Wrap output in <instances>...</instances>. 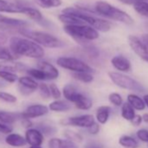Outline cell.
I'll list each match as a JSON object with an SVG mask.
<instances>
[{
  "label": "cell",
  "mask_w": 148,
  "mask_h": 148,
  "mask_svg": "<svg viewBox=\"0 0 148 148\" xmlns=\"http://www.w3.org/2000/svg\"><path fill=\"white\" fill-rule=\"evenodd\" d=\"M10 49L17 57L25 56L32 58H41L45 55L42 45L28 38H12L10 39Z\"/></svg>",
  "instance_id": "cell-1"
},
{
  "label": "cell",
  "mask_w": 148,
  "mask_h": 148,
  "mask_svg": "<svg viewBox=\"0 0 148 148\" xmlns=\"http://www.w3.org/2000/svg\"><path fill=\"white\" fill-rule=\"evenodd\" d=\"M58 19L64 25H86L79 17L72 12H63L58 16Z\"/></svg>",
  "instance_id": "cell-18"
},
{
  "label": "cell",
  "mask_w": 148,
  "mask_h": 148,
  "mask_svg": "<svg viewBox=\"0 0 148 148\" xmlns=\"http://www.w3.org/2000/svg\"><path fill=\"white\" fill-rule=\"evenodd\" d=\"M134 10L141 16L148 18V2L141 1L133 5Z\"/></svg>",
  "instance_id": "cell-32"
},
{
  "label": "cell",
  "mask_w": 148,
  "mask_h": 148,
  "mask_svg": "<svg viewBox=\"0 0 148 148\" xmlns=\"http://www.w3.org/2000/svg\"><path fill=\"white\" fill-rule=\"evenodd\" d=\"M128 42L132 51L139 58L148 63V45L143 40L133 35L129 36Z\"/></svg>",
  "instance_id": "cell-8"
},
{
  "label": "cell",
  "mask_w": 148,
  "mask_h": 148,
  "mask_svg": "<svg viewBox=\"0 0 148 148\" xmlns=\"http://www.w3.org/2000/svg\"><path fill=\"white\" fill-rule=\"evenodd\" d=\"M76 144L77 143L68 138L61 139L58 138H52L48 141L49 148H79Z\"/></svg>",
  "instance_id": "cell-16"
},
{
  "label": "cell",
  "mask_w": 148,
  "mask_h": 148,
  "mask_svg": "<svg viewBox=\"0 0 148 148\" xmlns=\"http://www.w3.org/2000/svg\"><path fill=\"white\" fill-rule=\"evenodd\" d=\"M16 58H17V56L14 55L11 50H8L6 48L0 46V60L11 61Z\"/></svg>",
  "instance_id": "cell-34"
},
{
  "label": "cell",
  "mask_w": 148,
  "mask_h": 148,
  "mask_svg": "<svg viewBox=\"0 0 148 148\" xmlns=\"http://www.w3.org/2000/svg\"><path fill=\"white\" fill-rule=\"evenodd\" d=\"M73 78L82 82V83H91L93 81V76L92 72L89 71H76V72H73L72 74Z\"/></svg>",
  "instance_id": "cell-26"
},
{
  "label": "cell",
  "mask_w": 148,
  "mask_h": 148,
  "mask_svg": "<svg viewBox=\"0 0 148 148\" xmlns=\"http://www.w3.org/2000/svg\"><path fill=\"white\" fill-rule=\"evenodd\" d=\"M108 99H109V101L115 106H120L123 105V99L119 93L112 92L109 95Z\"/></svg>",
  "instance_id": "cell-37"
},
{
  "label": "cell",
  "mask_w": 148,
  "mask_h": 148,
  "mask_svg": "<svg viewBox=\"0 0 148 148\" xmlns=\"http://www.w3.org/2000/svg\"><path fill=\"white\" fill-rule=\"evenodd\" d=\"M25 5L18 3L10 2L7 0H0V12L6 13H22Z\"/></svg>",
  "instance_id": "cell-14"
},
{
  "label": "cell",
  "mask_w": 148,
  "mask_h": 148,
  "mask_svg": "<svg viewBox=\"0 0 148 148\" xmlns=\"http://www.w3.org/2000/svg\"><path fill=\"white\" fill-rule=\"evenodd\" d=\"M111 63L116 70L122 72H127L131 71L132 68L131 62L129 61V59L122 55H118L113 57L111 60Z\"/></svg>",
  "instance_id": "cell-15"
},
{
  "label": "cell",
  "mask_w": 148,
  "mask_h": 148,
  "mask_svg": "<svg viewBox=\"0 0 148 148\" xmlns=\"http://www.w3.org/2000/svg\"><path fill=\"white\" fill-rule=\"evenodd\" d=\"M49 87H50V91H51V97L54 99H59L61 98V92H60L59 88L57 86V85H55V84L52 83V84H50Z\"/></svg>",
  "instance_id": "cell-39"
},
{
  "label": "cell",
  "mask_w": 148,
  "mask_h": 148,
  "mask_svg": "<svg viewBox=\"0 0 148 148\" xmlns=\"http://www.w3.org/2000/svg\"><path fill=\"white\" fill-rule=\"evenodd\" d=\"M22 118L21 113H15V112H9L5 111H0V122H3L5 124H13L18 119Z\"/></svg>",
  "instance_id": "cell-22"
},
{
  "label": "cell",
  "mask_w": 148,
  "mask_h": 148,
  "mask_svg": "<svg viewBox=\"0 0 148 148\" xmlns=\"http://www.w3.org/2000/svg\"><path fill=\"white\" fill-rule=\"evenodd\" d=\"M34 2L42 8H56L62 5V0H34Z\"/></svg>",
  "instance_id": "cell-27"
},
{
  "label": "cell",
  "mask_w": 148,
  "mask_h": 148,
  "mask_svg": "<svg viewBox=\"0 0 148 148\" xmlns=\"http://www.w3.org/2000/svg\"><path fill=\"white\" fill-rule=\"evenodd\" d=\"M64 125H69L73 126H79V127H85L89 128L91 125H92L95 123L94 117L90 114L86 115H81V116H76L71 117L68 119H65L62 121Z\"/></svg>",
  "instance_id": "cell-10"
},
{
  "label": "cell",
  "mask_w": 148,
  "mask_h": 148,
  "mask_svg": "<svg viewBox=\"0 0 148 148\" xmlns=\"http://www.w3.org/2000/svg\"><path fill=\"white\" fill-rule=\"evenodd\" d=\"M23 14L26 15L27 17H29L31 19L35 20V21H41L43 19V16L42 13L36 8L33 7H30V6H25L24 8L23 11Z\"/></svg>",
  "instance_id": "cell-25"
},
{
  "label": "cell",
  "mask_w": 148,
  "mask_h": 148,
  "mask_svg": "<svg viewBox=\"0 0 148 148\" xmlns=\"http://www.w3.org/2000/svg\"><path fill=\"white\" fill-rule=\"evenodd\" d=\"M137 137L138 139H140L142 142L148 143V130L141 129L137 132Z\"/></svg>",
  "instance_id": "cell-40"
},
{
  "label": "cell",
  "mask_w": 148,
  "mask_h": 148,
  "mask_svg": "<svg viewBox=\"0 0 148 148\" xmlns=\"http://www.w3.org/2000/svg\"><path fill=\"white\" fill-rule=\"evenodd\" d=\"M142 40L148 45V34H144L142 36Z\"/></svg>",
  "instance_id": "cell-47"
},
{
  "label": "cell",
  "mask_w": 148,
  "mask_h": 148,
  "mask_svg": "<svg viewBox=\"0 0 148 148\" xmlns=\"http://www.w3.org/2000/svg\"><path fill=\"white\" fill-rule=\"evenodd\" d=\"M143 99H144V101H145V105H146V106H147V107H148V94L145 95V96H144V98H143Z\"/></svg>",
  "instance_id": "cell-49"
},
{
  "label": "cell",
  "mask_w": 148,
  "mask_h": 148,
  "mask_svg": "<svg viewBox=\"0 0 148 148\" xmlns=\"http://www.w3.org/2000/svg\"><path fill=\"white\" fill-rule=\"evenodd\" d=\"M95 11L99 15L104 16L114 21L123 23L125 25H131L134 23L133 18L125 12L112 5L105 1H98L95 4Z\"/></svg>",
  "instance_id": "cell-2"
},
{
  "label": "cell",
  "mask_w": 148,
  "mask_h": 148,
  "mask_svg": "<svg viewBox=\"0 0 148 148\" xmlns=\"http://www.w3.org/2000/svg\"><path fill=\"white\" fill-rule=\"evenodd\" d=\"M63 95L67 101L75 104L79 100V99L82 96V93L78 92L75 86L68 84L64 86V87L63 88Z\"/></svg>",
  "instance_id": "cell-17"
},
{
  "label": "cell",
  "mask_w": 148,
  "mask_h": 148,
  "mask_svg": "<svg viewBox=\"0 0 148 148\" xmlns=\"http://www.w3.org/2000/svg\"><path fill=\"white\" fill-rule=\"evenodd\" d=\"M57 64L64 69L71 71L73 72L76 71H89L92 72L93 69L83 62L80 59L71 57H60L57 59Z\"/></svg>",
  "instance_id": "cell-7"
},
{
  "label": "cell",
  "mask_w": 148,
  "mask_h": 148,
  "mask_svg": "<svg viewBox=\"0 0 148 148\" xmlns=\"http://www.w3.org/2000/svg\"><path fill=\"white\" fill-rule=\"evenodd\" d=\"M19 33L25 36L26 38L37 42L40 45L47 47V48H58V47H62L64 45L63 42L60 41L58 38H56L55 36L49 34L47 32H38V31H32L27 28H24L19 31Z\"/></svg>",
  "instance_id": "cell-5"
},
{
  "label": "cell",
  "mask_w": 148,
  "mask_h": 148,
  "mask_svg": "<svg viewBox=\"0 0 148 148\" xmlns=\"http://www.w3.org/2000/svg\"><path fill=\"white\" fill-rule=\"evenodd\" d=\"M64 32L75 40H95L99 38V31L88 25H65Z\"/></svg>",
  "instance_id": "cell-4"
},
{
  "label": "cell",
  "mask_w": 148,
  "mask_h": 148,
  "mask_svg": "<svg viewBox=\"0 0 148 148\" xmlns=\"http://www.w3.org/2000/svg\"><path fill=\"white\" fill-rule=\"evenodd\" d=\"M29 24L25 20L10 18L0 14V29L1 30H18L19 32L21 29L27 28Z\"/></svg>",
  "instance_id": "cell-9"
},
{
  "label": "cell",
  "mask_w": 148,
  "mask_h": 148,
  "mask_svg": "<svg viewBox=\"0 0 148 148\" xmlns=\"http://www.w3.org/2000/svg\"><path fill=\"white\" fill-rule=\"evenodd\" d=\"M18 83L20 86L34 92L35 90H37L38 88L39 84H38V82L32 77H28V76H24L18 79Z\"/></svg>",
  "instance_id": "cell-23"
},
{
  "label": "cell",
  "mask_w": 148,
  "mask_h": 148,
  "mask_svg": "<svg viewBox=\"0 0 148 148\" xmlns=\"http://www.w3.org/2000/svg\"><path fill=\"white\" fill-rule=\"evenodd\" d=\"M22 125H23L25 128H30V127L32 125V123L31 122L30 119L22 118Z\"/></svg>",
  "instance_id": "cell-45"
},
{
  "label": "cell",
  "mask_w": 148,
  "mask_h": 148,
  "mask_svg": "<svg viewBox=\"0 0 148 148\" xmlns=\"http://www.w3.org/2000/svg\"><path fill=\"white\" fill-rule=\"evenodd\" d=\"M27 72H28L29 75L32 78H33L34 79H37V80H47L45 72L42 70H40L39 68H38V69H35V68L28 69Z\"/></svg>",
  "instance_id": "cell-33"
},
{
  "label": "cell",
  "mask_w": 148,
  "mask_h": 148,
  "mask_svg": "<svg viewBox=\"0 0 148 148\" xmlns=\"http://www.w3.org/2000/svg\"><path fill=\"white\" fill-rule=\"evenodd\" d=\"M6 41H7V36L3 32L0 31V45L5 44Z\"/></svg>",
  "instance_id": "cell-46"
},
{
  "label": "cell",
  "mask_w": 148,
  "mask_h": 148,
  "mask_svg": "<svg viewBox=\"0 0 148 148\" xmlns=\"http://www.w3.org/2000/svg\"><path fill=\"white\" fill-rule=\"evenodd\" d=\"M0 79H4L8 83H14L18 80V77L17 74H15L12 71L5 70H0Z\"/></svg>",
  "instance_id": "cell-31"
},
{
  "label": "cell",
  "mask_w": 148,
  "mask_h": 148,
  "mask_svg": "<svg viewBox=\"0 0 148 148\" xmlns=\"http://www.w3.org/2000/svg\"><path fill=\"white\" fill-rule=\"evenodd\" d=\"M127 102L135 109L138 111H143L145 110L146 105L143 99L139 98L136 94H129L127 96Z\"/></svg>",
  "instance_id": "cell-21"
},
{
  "label": "cell",
  "mask_w": 148,
  "mask_h": 148,
  "mask_svg": "<svg viewBox=\"0 0 148 148\" xmlns=\"http://www.w3.org/2000/svg\"><path fill=\"white\" fill-rule=\"evenodd\" d=\"M49 107L44 105L40 104H36V105H32L28 106L23 112H21L22 118H26V119H35L38 117H42L45 114L48 113L49 112Z\"/></svg>",
  "instance_id": "cell-11"
},
{
  "label": "cell",
  "mask_w": 148,
  "mask_h": 148,
  "mask_svg": "<svg viewBox=\"0 0 148 148\" xmlns=\"http://www.w3.org/2000/svg\"><path fill=\"white\" fill-rule=\"evenodd\" d=\"M75 106L78 109L80 110H89L92 106V101L91 99H89L88 97L85 96L84 94L79 99V100L74 104Z\"/></svg>",
  "instance_id": "cell-30"
},
{
  "label": "cell",
  "mask_w": 148,
  "mask_h": 148,
  "mask_svg": "<svg viewBox=\"0 0 148 148\" xmlns=\"http://www.w3.org/2000/svg\"><path fill=\"white\" fill-rule=\"evenodd\" d=\"M119 142L125 148H138V143L137 142V140L131 136H122L119 138Z\"/></svg>",
  "instance_id": "cell-29"
},
{
  "label": "cell",
  "mask_w": 148,
  "mask_h": 148,
  "mask_svg": "<svg viewBox=\"0 0 148 148\" xmlns=\"http://www.w3.org/2000/svg\"><path fill=\"white\" fill-rule=\"evenodd\" d=\"M12 132V127L9 124L0 122V132L3 134H10Z\"/></svg>",
  "instance_id": "cell-41"
},
{
  "label": "cell",
  "mask_w": 148,
  "mask_h": 148,
  "mask_svg": "<svg viewBox=\"0 0 148 148\" xmlns=\"http://www.w3.org/2000/svg\"><path fill=\"white\" fill-rule=\"evenodd\" d=\"M119 1L120 3H122V4H125V5H133L136 3H138V2H141V1H148V0H119Z\"/></svg>",
  "instance_id": "cell-44"
},
{
  "label": "cell",
  "mask_w": 148,
  "mask_h": 148,
  "mask_svg": "<svg viewBox=\"0 0 148 148\" xmlns=\"http://www.w3.org/2000/svg\"><path fill=\"white\" fill-rule=\"evenodd\" d=\"M5 142L11 146L13 147H21L27 144L25 137H23L20 134L17 133H10L5 138Z\"/></svg>",
  "instance_id": "cell-19"
},
{
  "label": "cell",
  "mask_w": 148,
  "mask_h": 148,
  "mask_svg": "<svg viewBox=\"0 0 148 148\" xmlns=\"http://www.w3.org/2000/svg\"><path fill=\"white\" fill-rule=\"evenodd\" d=\"M64 135L66 137V138L73 141V142H75L77 144L82 142V137L78 134L77 132H73V131H71V130H66L64 132Z\"/></svg>",
  "instance_id": "cell-35"
},
{
  "label": "cell",
  "mask_w": 148,
  "mask_h": 148,
  "mask_svg": "<svg viewBox=\"0 0 148 148\" xmlns=\"http://www.w3.org/2000/svg\"><path fill=\"white\" fill-rule=\"evenodd\" d=\"M30 148H42L41 145H31Z\"/></svg>",
  "instance_id": "cell-50"
},
{
  "label": "cell",
  "mask_w": 148,
  "mask_h": 148,
  "mask_svg": "<svg viewBox=\"0 0 148 148\" xmlns=\"http://www.w3.org/2000/svg\"><path fill=\"white\" fill-rule=\"evenodd\" d=\"M63 12H72L75 13L78 17H79L85 23L88 25H91L94 29H96L99 32H106L111 30V24L110 22L99 18L98 16H95V14L85 12L83 10H80L77 7H67L62 11Z\"/></svg>",
  "instance_id": "cell-3"
},
{
  "label": "cell",
  "mask_w": 148,
  "mask_h": 148,
  "mask_svg": "<svg viewBox=\"0 0 148 148\" xmlns=\"http://www.w3.org/2000/svg\"><path fill=\"white\" fill-rule=\"evenodd\" d=\"M38 90H39L40 96H41L43 99H50V97H51V91H50V87H49V86H47L46 84H45V83L39 84V86H38Z\"/></svg>",
  "instance_id": "cell-36"
},
{
  "label": "cell",
  "mask_w": 148,
  "mask_h": 148,
  "mask_svg": "<svg viewBox=\"0 0 148 148\" xmlns=\"http://www.w3.org/2000/svg\"><path fill=\"white\" fill-rule=\"evenodd\" d=\"M142 119L145 123H148V113H145L142 116Z\"/></svg>",
  "instance_id": "cell-48"
},
{
  "label": "cell",
  "mask_w": 148,
  "mask_h": 148,
  "mask_svg": "<svg viewBox=\"0 0 148 148\" xmlns=\"http://www.w3.org/2000/svg\"><path fill=\"white\" fill-rule=\"evenodd\" d=\"M38 68H39L40 70H42L47 80H53L58 78L59 76V72L58 70L51 63L47 62V61H40L38 64Z\"/></svg>",
  "instance_id": "cell-12"
},
{
  "label": "cell",
  "mask_w": 148,
  "mask_h": 148,
  "mask_svg": "<svg viewBox=\"0 0 148 148\" xmlns=\"http://www.w3.org/2000/svg\"><path fill=\"white\" fill-rule=\"evenodd\" d=\"M134 110L135 109L128 102L124 103L122 105V108H121V115L125 119L131 121L134 118V116L136 115Z\"/></svg>",
  "instance_id": "cell-28"
},
{
  "label": "cell",
  "mask_w": 148,
  "mask_h": 148,
  "mask_svg": "<svg viewBox=\"0 0 148 148\" xmlns=\"http://www.w3.org/2000/svg\"><path fill=\"white\" fill-rule=\"evenodd\" d=\"M108 76L110 79L117 86L120 88L137 92H144L145 91V89L140 83H138L134 79L125 75L123 73L116 72V71H109Z\"/></svg>",
  "instance_id": "cell-6"
},
{
  "label": "cell",
  "mask_w": 148,
  "mask_h": 148,
  "mask_svg": "<svg viewBox=\"0 0 148 148\" xmlns=\"http://www.w3.org/2000/svg\"><path fill=\"white\" fill-rule=\"evenodd\" d=\"M25 138L30 145H41L44 141L43 133L34 128H28L25 132Z\"/></svg>",
  "instance_id": "cell-13"
},
{
  "label": "cell",
  "mask_w": 148,
  "mask_h": 148,
  "mask_svg": "<svg viewBox=\"0 0 148 148\" xmlns=\"http://www.w3.org/2000/svg\"><path fill=\"white\" fill-rule=\"evenodd\" d=\"M4 86V83L3 82H1V81H0V87H2Z\"/></svg>",
  "instance_id": "cell-51"
},
{
  "label": "cell",
  "mask_w": 148,
  "mask_h": 148,
  "mask_svg": "<svg viewBox=\"0 0 148 148\" xmlns=\"http://www.w3.org/2000/svg\"><path fill=\"white\" fill-rule=\"evenodd\" d=\"M88 132L91 134H97V133H99V124L94 123L92 125H91L88 128Z\"/></svg>",
  "instance_id": "cell-43"
},
{
  "label": "cell",
  "mask_w": 148,
  "mask_h": 148,
  "mask_svg": "<svg viewBox=\"0 0 148 148\" xmlns=\"http://www.w3.org/2000/svg\"><path fill=\"white\" fill-rule=\"evenodd\" d=\"M71 105L67 101L64 100H58L55 99V101L51 102L49 105V109L52 112H67L71 109Z\"/></svg>",
  "instance_id": "cell-20"
},
{
  "label": "cell",
  "mask_w": 148,
  "mask_h": 148,
  "mask_svg": "<svg viewBox=\"0 0 148 148\" xmlns=\"http://www.w3.org/2000/svg\"><path fill=\"white\" fill-rule=\"evenodd\" d=\"M0 99L7 102V103H15L17 102V98L13 94L5 92H0Z\"/></svg>",
  "instance_id": "cell-38"
},
{
  "label": "cell",
  "mask_w": 148,
  "mask_h": 148,
  "mask_svg": "<svg viewBox=\"0 0 148 148\" xmlns=\"http://www.w3.org/2000/svg\"><path fill=\"white\" fill-rule=\"evenodd\" d=\"M110 112H111V108L109 106H100L99 108H98L97 110V113H96V118L99 123L104 125L107 122L109 116H110Z\"/></svg>",
  "instance_id": "cell-24"
},
{
  "label": "cell",
  "mask_w": 148,
  "mask_h": 148,
  "mask_svg": "<svg viewBox=\"0 0 148 148\" xmlns=\"http://www.w3.org/2000/svg\"><path fill=\"white\" fill-rule=\"evenodd\" d=\"M142 121H143L142 116H140V115H135L134 118L131 120V123H132V125H134V126H138V125L141 124Z\"/></svg>",
  "instance_id": "cell-42"
}]
</instances>
